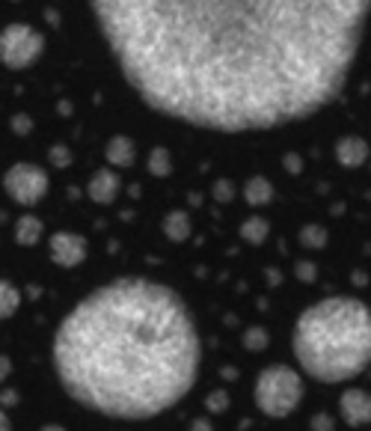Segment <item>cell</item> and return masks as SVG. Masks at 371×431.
I'll list each match as a JSON object with an SVG mask.
<instances>
[{"instance_id": "7c38bea8", "label": "cell", "mask_w": 371, "mask_h": 431, "mask_svg": "<svg viewBox=\"0 0 371 431\" xmlns=\"http://www.w3.org/2000/svg\"><path fill=\"white\" fill-rule=\"evenodd\" d=\"M244 200L249 206H267V203L274 200V185L264 176H252L244 185Z\"/></svg>"}, {"instance_id": "6da1fadb", "label": "cell", "mask_w": 371, "mask_h": 431, "mask_svg": "<svg viewBox=\"0 0 371 431\" xmlns=\"http://www.w3.org/2000/svg\"><path fill=\"white\" fill-rule=\"evenodd\" d=\"M140 98L196 128L267 131L348 84L371 0H90Z\"/></svg>"}, {"instance_id": "44dd1931", "label": "cell", "mask_w": 371, "mask_h": 431, "mask_svg": "<svg viewBox=\"0 0 371 431\" xmlns=\"http://www.w3.org/2000/svg\"><path fill=\"white\" fill-rule=\"evenodd\" d=\"M50 164H54V167H69V164H72L69 146H54V149H50Z\"/></svg>"}, {"instance_id": "4fadbf2b", "label": "cell", "mask_w": 371, "mask_h": 431, "mask_svg": "<svg viewBox=\"0 0 371 431\" xmlns=\"http://www.w3.org/2000/svg\"><path fill=\"white\" fill-rule=\"evenodd\" d=\"M163 232L170 241H188L190 235V214L188 211H170L163 220Z\"/></svg>"}, {"instance_id": "f546056e", "label": "cell", "mask_w": 371, "mask_h": 431, "mask_svg": "<svg viewBox=\"0 0 371 431\" xmlns=\"http://www.w3.org/2000/svg\"><path fill=\"white\" fill-rule=\"evenodd\" d=\"M42 431H65V428H63V425H45Z\"/></svg>"}, {"instance_id": "d4e9b609", "label": "cell", "mask_w": 371, "mask_h": 431, "mask_svg": "<svg viewBox=\"0 0 371 431\" xmlns=\"http://www.w3.org/2000/svg\"><path fill=\"white\" fill-rule=\"evenodd\" d=\"M9 372H12V363H9V357H4L0 354V384L9 378Z\"/></svg>"}, {"instance_id": "484cf974", "label": "cell", "mask_w": 371, "mask_h": 431, "mask_svg": "<svg viewBox=\"0 0 371 431\" xmlns=\"http://www.w3.org/2000/svg\"><path fill=\"white\" fill-rule=\"evenodd\" d=\"M285 167H289V173H300V158L289 155V158H285Z\"/></svg>"}, {"instance_id": "2e32d148", "label": "cell", "mask_w": 371, "mask_h": 431, "mask_svg": "<svg viewBox=\"0 0 371 431\" xmlns=\"http://www.w3.org/2000/svg\"><path fill=\"white\" fill-rule=\"evenodd\" d=\"M21 304V294L9 280H0V319H9Z\"/></svg>"}, {"instance_id": "52a82bcc", "label": "cell", "mask_w": 371, "mask_h": 431, "mask_svg": "<svg viewBox=\"0 0 371 431\" xmlns=\"http://www.w3.org/2000/svg\"><path fill=\"white\" fill-rule=\"evenodd\" d=\"M48 247H50V259L60 268H77L87 259V241L77 232H54Z\"/></svg>"}, {"instance_id": "ffe728a7", "label": "cell", "mask_w": 371, "mask_h": 431, "mask_svg": "<svg viewBox=\"0 0 371 431\" xmlns=\"http://www.w3.org/2000/svg\"><path fill=\"white\" fill-rule=\"evenodd\" d=\"M211 196L217 203H229L232 196H235V185L229 179H220V181H214V188H211Z\"/></svg>"}, {"instance_id": "d6986e66", "label": "cell", "mask_w": 371, "mask_h": 431, "mask_svg": "<svg viewBox=\"0 0 371 431\" xmlns=\"http://www.w3.org/2000/svg\"><path fill=\"white\" fill-rule=\"evenodd\" d=\"M244 345L249 348V351H262V348L267 345V330H262V327H249L247 336H244Z\"/></svg>"}, {"instance_id": "cb8c5ba5", "label": "cell", "mask_w": 371, "mask_h": 431, "mask_svg": "<svg viewBox=\"0 0 371 431\" xmlns=\"http://www.w3.org/2000/svg\"><path fill=\"white\" fill-rule=\"evenodd\" d=\"M333 417L330 413H315L312 417V431H333Z\"/></svg>"}, {"instance_id": "5b68a950", "label": "cell", "mask_w": 371, "mask_h": 431, "mask_svg": "<svg viewBox=\"0 0 371 431\" xmlns=\"http://www.w3.org/2000/svg\"><path fill=\"white\" fill-rule=\"evenodd\" d=\"M45 51L42 33H36L30 24H9L0 30V63L6 69H30Z\"/></svg>"}, {"instance_id": "30bf717a", "label": "cell", "mask_w": 371, "mask_h": 431, "mask_svg": "<svg viewBox=\"0 0 371 431\" xmlns=\"http://www.w3.org/2000/svg\"><path fill=\"white\" fill-rule=\"evenodd\" d=\"M335 161H339L342 167H348V170L362 167V164L368 161V143L362 137H353V134L342 137L339 143H335Z\"/></svg>"}, {"instance_id": "3957f363", "label": "cell", "mask_w": 371, "mask_h": 431, "mask_svg": "<svg viewBox=\"0 0 371 431\" xmlns=\"http://www.w3.org/2000/svg\"><path fill=\"white\" fill-rule=\"evenodd\" d=\"M300 369L339 384L371 366V309L357 297H324L300 312L291 336Z\"/></svg>"}, {"instance_id": "603a6c76", "label": "cell", "mask_w": 371, "mask_h": 431, "mask_svg": "<svg viewBox=\"0 0 371 431\" xmlns=\"http://www.w3.org/2000/svg\"><path fill=\"white\" fill-rule=\"evenodd\" d=\"M226 405H229L226 390H217V393H211V395H208V408H211V410L220 413V410H226Z\"/></svg>"}, {"instance_id": "83f0119b", "label": "cell", "mask_w": 371, "mask_h": 431, "mask_svg": "<svg viewBox=\"0 0 371 431\" xmlns=\"http://www.w3.org/2000/svg\"><path fill=\"white\" fill-rule=\"evenodd\" d=\"M193 431H211V422H208V420H196V422H193Z\"/></svg>"}, {"instance_id": "8992f818", "label": "cell", "mask_w": 371, "mask_h": 431, "mask_svg": "<svg viewBox=\"0 0 371 431\" xmlns=\"http://www.w3.org/2000/svg\"><path fill=\"white\" fill-rule=\"evenodd\" d=\"M4 191L18 206H36L48 193V176L36 164H15L4 176Z\"/></svg>"}, {"instance_id": "ba28073f", "label": "cell", "mask_w": 371, "mask_h": 431, "mask_svg": "<svg viewBox=\"0 0 371 431\" xmlns=\"http://www.w3.org/2000/svg\"><path fill=\"white\" fill-rule=\"evenodd\" d=\"M339 410H342V420L353 428H360V425H368L371 422V395L365 390H357V387H350L342 393V399H339Z\"/></svg>"}, {"instance_id": "5bb4252c", "label": "cell", "mask_w": 371, "mask_h": 431, "mask_svg": "<svg viewBox=\"0 0 371 431\" xmlns=\"http://www.w3.org/2000/svg\"><path fill=\"white\" fill-rule=\"evenodd\" d=\"M39 235H42V220L33 218V214H27V218H21L18 223H15V238H18V244L33 247L39 241Z\"/></svg>"}, {"instance_id": "8fae6325", "label": "cell", "mask_w": 371, "mask_h": 431, "mask_svg": "<svg viewBox=\"0 0 371 431\" xmlns=\"http://www.w3.org/2000/svg\"><path fill=\"white\" fill-rule=\"evenodd\" d=\"M107 161L113 164V167H131L134 158H137V149H134V140L131 137H110L107 149H104Z\"/></svg>"}, {"instance_id": "ac0fdd59", "label": "cell", "mask_w": 371, "mask_h": 431, "mask_svg": "<svg viewBox=\"0 0 371 431\" xmlns=\"http://www.w3.org/2000/svg\"><path fill=\"white\" fill-rule=\"evenodd\" d=\"M300 241L306 244V247H312V250H321V247L327 244V229L318 226V223L303 226V229H300Z\"/></svg>"}, {"instance_id": "7a4b0ae2", "label": "cell", "mask_w": 371, "mask_h": 431, "mask_svg": "<svg viewBox=\"0 0 371 431\" xmlns=\"http://www.w3.org/2000/svg\"><path fill=\"white\" fill-rule=\"evenodd\" d=\"M202 345L181 294L146 277L90 292L60 321L54 369L83 408L113 420H151L196 384Z\"/></svg>"}, {"instance_id": "277c9868", "label": "cell", "mask_w": 371, "mask_h": 431, "mask_svg": "<svg viewBox=\"0 0 371 431\" xmlns=\"http://www.w3.org/2000/svg\"><path fill=\"white\" fill-rule=\"evenodd\" d=\"M252 395H256V405L264 417L271 420L291 417L303 399V378L291 366H279L276 363V366H267L259 372Z\"/></svg>"}, {"instance_id": "4316f807", "label": "cell", "mask_w": 371, "mask_h": 431, "mask_svg": "<svg viewBox=\"0 0 371 431\" xmlns=\"http://www.w3.org/2000/svg\"><path fill=\"white\" fill-rule=\"evenodd\" d=\"M15 128H18V131H30V119H27V116H18V119H15Z\"/></svg>"}, {"instance_id": "9a60e30c", "label": "cell", "mask_w": 371, "mask_h": 431, "mask_svg": "<svg viewBox=\"0 0 371 431\" xmlns=\"http://www.w3.org/2000/svg\"><path fill=\"white\" fill-rule=\"evenodd\" d=\"M267 235H271V223L264 218H247L241 223V238L247 244H262V241H267Z\"/></svg>"}, {"instance_id": "e0dca14e", "label": "cell", "mask_w": 371, "mask_h": 431, "mask_svg": "<svg viewBox=\"0 0 371 431\" xmlns=\"http://www.w3.org/2000/svg\"><path fill=\"white\" fill-rule=\"evenodd\" d=\"M149 170H151V176H158V179L170 176L173 173V155L166 152L163 146H155L149 152Z\"/></svg>"}, {"instance_id": "7402d4cb", "label": "cell", "mask_w": 371, "mask_h": 431, "mask_svg": "<svg viewBox=\"0 0 371 431\" xmlns=\"http://www.w3.org/2000/svg\"><path fill=\"white\" fill-rule=\"evenodd\" d=\"M297 277L303 280V283H315V277H318V268L312 262H297Z\"/></svg>"}, {"instance_id": "f1b7e54d", "label": "cell", "mask_w": 371, "mask_h": 431, "mask_svg": "<svg viewBox=\"0 0 371 431\" xmlns=\"http://www.w3.org/2000/svg\"><path fill=\"white\" fill-rule=\"evenodd\" d=\"M0 431H12V425H9V420H6L4 410H0Z\"/></svg>"}, {"instance_id": "9c48e42d", "label": "cell", "mask_w": 371, "mask_h": 431, "mask_svg": "<svg viewBox=\"0 0 371 431\" xmlns=\"http://www.w3.org/2000/svg\"><path fill=\"white\" fill-rule=\"evenodd\" d=\"M119 191H122V181H119V176H116L113 170H98L90 179V196H92V203H98V206L116 203Z\"/></svg>"}]
</instances>
